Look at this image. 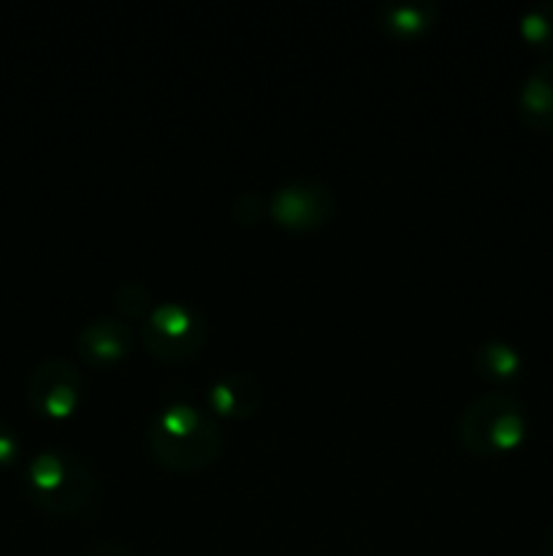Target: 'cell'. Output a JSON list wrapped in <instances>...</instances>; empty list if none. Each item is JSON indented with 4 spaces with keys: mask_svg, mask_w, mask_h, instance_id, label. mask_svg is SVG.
Wrapping results in <instances>:
<instances>
[{
    "mask_svg": "<svg viewBox=\"0 0 553 556\" xmlns=\"http://www.w3.org/2000/svg\"><path fill=\"white\" fill-rule=\"evenodd\" d=\"M146 445L163 467L173 472H198L222 451L217 418L188 402H171L152 416Z\"/></svg>",
    "mask_w": 553,
    "mask_h": 556,
    "instance_id": "cell-1",
    "label": "cell"
},
{
    "mask_svg": "<svg viewBox=\"0 0 553 556\" xmlns=\"http://www.w3.org/2000/svg\"><path fill=\"white\" fill-rule=\"evenodd\" d=\"M27 497L49 516H74L95 500L98 481L85 459L74 451L43 448L25 472Z\"/></svg>",
    "mask_w": 553,
    "mask_h": 556,
    "instance_id": "cell-2",
    "label": "cell"
},
{
    "mask_svg": "<svg viewBox=\"0 0 553 556\" xmlns=\"http://www.w3.org/2000/svg\"><path fill=\"white\" fill-rule=\"evenodd\" d=\"M461 443L475 456H499L526 438V413L507 391H491L472 402L459 424Z\"/></svg>",
    "mask_w": 553,
    "mask_h": 556,
    "instance_id": "cell-3",
    "label": "cell"
},
{
    "mask_svg": "<svg viewBox=\"0 0 553 556\" xmlns=\"http://www.w3.org/2000/svg\"><path fill=\"white\" fill-rule=\"evenodd\" d=\"M206 326L198 309L184 302H166L150 309L141 326L146 351L160 362H184L204 345Z\"/></svg>",
    "mask_w": 553,
    "mask_h": 556,
    "instance_id": "cell-4",
    "label": "cell"
},
{
    "mask_svg": "<svg viewBox=\"0 0 553 556\" xmlns=\"http://www.w3.org/2000/svg\"><path fill=\"white\" fill-rule=\"evenodd\" d=\"M334 212V195L320 179L298 177L280 185L269 199V215L287 231L307 233L323 226Z\"/></svg>",
    "mask_w": 553,
    "mask_h": 556,
    "instance_id": "cell-5",
    "label": "cell"
},
{
    "mask_svg": "<svg viewBox=\"0 0 553 556\" xmlns=\"http://www.w3.org/2000/svg\"><path fill=\"white\" fill-rule=\"evenodd\" d=\"M85 391L79 367L68 358H47L27 380V402L43 418H65L76 410Z\"/></svg>",
    "mask_w": 553,
    "mask_h": 556,
    "instance_id": "cell-6",
    "label": "cell"
},
{
    "mask_svg": "<svg viewBox=\"0 0 553 556\" xmlns=\"http://www.w3.org/2000/svg\"><path fill=\"white\" fill-rule=\"evenodd\" d=\"M76 345H79L81 358L90 367H108V364L128 356V351L133 348V331L125 320L103 315V318L81 326Z\"/></svg>",
    "mask_w": 553,
    "mask_h": 556,
    "instance_id": "cell-7",
    "label": "cell"
},
{
    "mask_svg": "<svg viewBox=\"0 0 553 556\" xmlns=\"http://www.w3.org/2000/svg\"><path fill=\"white\" fill-rule=\"evenodd\" d=\"M209 405L217 416L247 418L260 405V386L249 372H226L209 386Z\"/></svg>",
    "mask_w": 553,
    "mask_h": 556,
    "instance_id": "cell-8",
    "label": "cell"
},
{
    "mask_svg": "<svg viewBox=\"0 0 553 556\" xmlns=\"http://www.w3.org/2000/svg\"><path fill=\"white\" fill-rule=\"evenodd\" d=\"M518 109L535 130H553V60L535 65L520 81Z\"/></svg>",
    "mask_w": 553,
    "mask_h": 556,
    "instance_id": "cell-9",
    "label": "cell"
},
{
    "mask_svg": "<svg viewBox=\"0 0 553 556\" xmlns=\"http://www.w3.org/2000/svg\"><path fill=\"white\" fill-rule=\"evenodd\" d=\"M377 20L388 36L417 38L437 22V3L432 0H388L377 5Z\"/></svg>",
    "mask_w": 553,
    "mask_h": 556,
    "instance_id": "cell-10",
    "label": "cell"
},
{
    "mask_svg": "<svg viewBox=\"0 0 553 556\" xmlns=\"http://www.w3.org/2000/svg\"><path fill=\"white\" fill-rule=\"evenodd\" d=\"M520 353L515 351V345L504 340H486L477 345L475 351V367L483 378L493 380V383H507L515 375L520 372Z\"/></svg>",
    "mask_w": 553,
    "mask_h": 556,
    "instance_id": "cell-11",
    "label": "cell"
},
{
    "mask_svg": "<svg viewBox=\"0 0 553 556\" xmlns=\"http://www.w3.org/2000/svg\"><path fill=\"white\" fill-rule=\"evenodd\" d=\"M518 30L531 47L553 49V0L531 3L529 9L520 14Z\"/></svg>",
    "mask_w": 553,
    "mask_h": 556,
    "instance_id": "cell-12",
    "label": "cell"
},
{
    "mask_svg": "<svg viewBox=\"0 0 553 556\" xmlns=\"http://www.w3.org/2000/svg\"><path fill=\"white\" fill-rule=\"evenodd\" d=\"M150 302V291H146L144 286H139V282H125V286H119L117 293H114L117 309L119 313L130 315V318H146L152 309Z\"/></svg>",
    "mask_w": 553,
    "mask_h": 556,
    "instance_id": "cell-13",
    "label": "cell"
},
{
    "mask_svg": "<svg viewBox=\"0 0 553 556\" xmlns=\"http://www.w3.org/2000/svg\"><path fill=\"white\" fill-rule=\"evenodd\" d=\"M266 210H269V206H263L258 193H244L239 195L236 204H233V217H236L239 223H255Z\"/></svg>",
    "mask_w": 553,
    "mask_h": 556,
    "instance_id": "cell-14",
    "label": "cell"
},
{
    "mask_svg": "<svg viewBox=\"0 0 553 556\" xmlns=\"http://www.w3.org/2000/svg\"><path fill=\"white\" fill-rule=\"evenodd\" d=\"M20 456V438L5 421H0V467L14 465Z\"/></svg>",
    "mask_w": 553,
    "mask_h": 556,
    "instance_id": "cell-15",
    "label": "cell"
},
{
    "mask_svg": "<svg viewBox=\"0 0 553 556\" xmlns=\"http://www.w3.org/2000/svg\"><path fill=\"white\" fill-rule=\"evenodd\" d=\"M85 556H136L130 548L119 546V543H92L90 548H87Z\"/></svg>",
    "mask_w": 553,
    "mask_h": 556,
    "instance_id": "cell-16",
    "label": "cell"
},
{
    "mask_svg": "<svg viewBox=\"0 0 553 556\" xmlns=\"http://www.w3.org/2000/svg\"><path fill=\"white\" fill-rule=\"evenodd\" d=\"M548 556H553V535H551V541H548Z\"/></svg>",
    "mask_w": 553,
    "mask_h": 556,
    "instance_id": "cell-17",
    "label": "cell"
}]
</instances>
